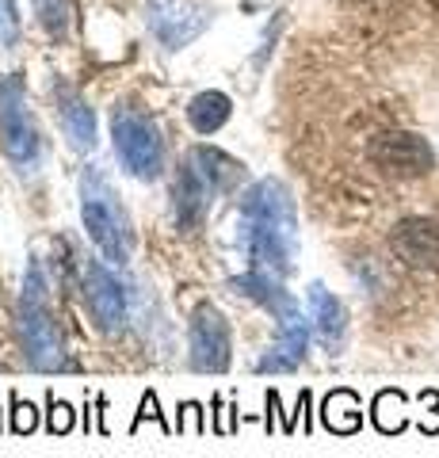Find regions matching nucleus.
Here are the masks:
<instances>
[{"label": "nucleus", "mask_w": 439, "mask_h": 458, "mask_svg": "<svg viewBox=\"0 0 439 458\" xmlns=\"http://www.w3.org/2000/svg\"><path fill=\"white\" fill-rule=\"evenodd\" d=\"M237 241L249 256V267L287 279L294 271L299 252V214H294L291 191L279 180H257L241 195Z\"/></svg>", "instance_id": "1"}, {"label": "nucleus", "mask_w": 439, "mask_h": 458, "mask_svg": "<svg viewBox=\"0 0 439 458\" xmlns=\"http://www.w3.org/2000/svg\"><path fill=\"white\" fill-rule=\"evenodd\" d=\"M80 218H84L89 237L100 245L104 260H111L115 267L131 260V249H134L131 218H126L119 195L111 191V183L96 168H89L80 176Z\"/></svg>", "instance_id": "2"}, {"label": "nucleus", "mask_w": 439, "mask_h": 458, "mask_svg": "<svg viewBox=\"0 0 439 458\" xmlns=\"http://www.w3.org/2000/svg\"><path fill=\"white\" fill-rule=\"evenodd\" d=\"M111 138H115L119 161L131 176L157 180L165 172V141L146 114H138L131 107H115L111 111Z\"/></svg>", "instance_id": "3"}, {"label": "nucleus", "mask_w": 439, "mask_h": 458, "mask_svg": "<svg viewBox=\"0 0 439 458\" xmlns=\"http://www.w3.org/2000/svg\"><path fill=\"white\" fill-rule=\"evenodd\" d=\"M0 141H4L8 161L20 172H35L38 165V131L31 114L23 111V84L8 77L0 84Z\"/></svg>", "instance_id": "4"}, {"label": "nucleus", "mask_w": 439, "mask_h": 458, "mask_svg": "<svg viewBox=\"0 0 439 458\" xmlns=\"http://www.w3.org/2000/svg\"><path fill=\"white\" fill-rule=\"evenodd\" d=\"M84 302H89L92 321L104 333H122L131 321V294L126 283L100 260H84Z\"/></svg>", "instance_id": "5"}, {"label": "nucleus", "mask_w": 439, "mask_h": 458, "mask_svg": "<svg viewBox=\"0 0 439 458\" xmlns=\"http://www.w3.org/2000/svg\"><path fill=\"white\" fill-rule=\"evenodd\" d=\"M371 165L386 176H398V180H417V176H428L435 168V153L432 146L424 141L420 134H409V131H390V134H378L371 141Z\"/></svg>", "instance_id": "6"}, {"label": "nucleus", "mask_w": 439, "mask_h": 458, "mask_svg": "<svg viewBox=\"0 0 439 458\" xmlns=\"http://www.w3.org/2000/svg\"><path fill=\"white\" fill-rule=\"evenodd\" d=\"M146 23L168 50H183L210 27V12L191 4V0H149Z\"/></svg>", "instance_id": "7"}, {"label": "nucleus", "mask_w": 439, "mask_h": 458, "mask_svg": "<svg viewBox=\"0 0 439 458\" xmlns=\"http://www.w3.org/2000/svg\"><path fill=\"white\" fill-rule=\"evenodd\" d=\"M188 348H191V367L203 375H222L230 367V325L215 306H199L191 313V328H188Z\"/></svg>", "instance_id": "8"}, {"label": "nucleus", "mask_w": 439, "mask_h": 458, "mask_svg": "<svg viewBox=\"0 0 439 458\" xmlns=\"http://www.w3.org/2000/svg\"><path fill=\"white\" fill-rule=\"evenodd\" d=\"M20 336H23L27 363L35 370H65L69 367L62 333H58V325H54L46 302L20 306Z\"/></svg>", "instance_id": "9"}, {"label": "nucleus", "mask_w": 439, "mask_h": 458, "mask_svg": "<svg viewBox=\"0 0 439 458\" xmlns=\"http://www.w3.org/2000/svg\"><path fill=\"white\" fill-rule=\"evenodd\" d=\"M390 249L398 260L420 271H439V222L432 218H401L390 233Z\"/></svg>", "instance_id": "10"}, {"label": "nucleus", "mask_w": 439, "mask_h": 458, "mask_svg": "<svg viewBox=\"0 0 439 458\" xmlns=\"http://www.w3.org/2000/svg\"><path fill=\"white\" fill-rule=\"evenodd\" d=\"M215 195H218L215 183H210L191 161H183V168L176 172V183H173V210H176V222L191 229V225L210 210V199H215Z\"/></svg>", "instance_id": "11"}, {"label": "nucleus", "mask_w": 439, "mask_h": 458, "mask_svg": "<svg viewBox=\"0 0 439 458\" xmlns=\"http://www.w3.org/2000/svg\"><path fill=\"white\" fill-rule=\"evenodd\" d=\"M306 302H309V321H314L317 340L336 355L340 348H344V333H348V313H344V306H340V298L325 291L321 283H314L306 291Z\"/></svg>", "instance_id": "12"}, {"label": "nucleus", "mask_w": 439, "mask_h": 458, "mask_svg": "<svg viewBox=\"0 0 439 458\" xmlns=\"http://www.w3.org/2000/svg\"><path fill=\"white\" fill-rule=\"evenodd\" d=\"M309 336H314V321L275 333V344L267 348V355H264V360H257V375H283V370H299L306 363Z\"/></svg>", "instance_id": "13"}, {"label": "nucleus", "mask_w": 439, "mask_h": 458, "mask_svg": "<svg viewBox=\"0 0 439 458\" xmlns=\"http://www.w3.org/2000/svg\"><path fill=\"white\" fill-rule=\"evenodd\" d=\"M58 111H62V126H65L69 141H73V149L89 153L96 146V114H92V107L84 104L77 92H58Z\"/></svg>", "instance_id": "14"}, {"label": "nucleus", "mask_w": 439, "mask_h": 458, "mask_svg": "<svg viewBox=\"0 0 439 458\" xmlns=\"http://www.w3.org/2000/svg\"><path fill=\"white\" fill-rule=\"evenodd\" d=\"M321 424L329 428V432L336 436H351V432H359L363 428V409H359V394H351V390H333L329 397L321 401Z\"/></svg>", "instance_id": "15"}, {"label": "nucleus", "mask_w": 439, "mask_h": 458, "mask_svg": "<svg viewBox=\"0 0 439 458\" xmlns=\"http://www.w3.org/2000/svg\"><path fill=\"white\" fill-rule=\"evenodd\" d=\"M233 114V104L225 92H199L188 104V123L195 126V134H215L222 131L225 123H230Z\"/></svg>", "instance_id": "16"}, {"label": "nucleus", "mask_w": 439, "mask_h": 458, "mask_svg": "<svg viewBox=\"0 0 439 458\" xmlns=\"http://www.w3.org/2000/svg\"><path fill=\"white\" fill-rule=\"evenodd\" d=\"M35 16L46 35H65L69 27V0H35Z\"/></svg>", "instance_id": "17"}, {"label": "nucleus", "mask_w": 439, "mask_h": 458, "mask_svg": "<svg viewBox=\"0 0 439 458\" xmlns=\"http://www.w3.org/2000/svg\"><path fill=\"white\" fill-rule=\"evenodd\" d=\"M73 424H77L73 405L50 394V397H46V432H50V436H69V432H73Z\"/></svg>", "instance_id": "18"}, {"label": "nucleus", "mask_w": 439, "mask_h": 458, "mask_svg": "<svg viewBox=\"0 0 439 458\" xmlns=\"http://www.w3.org/2000/svg\"><path fill=\"white\" fill-rule=\"evenodd\" d=\"M38 428V412L31 401H23L20 394H12V432L16 436H31Z\"/></svg>", "instance_id": "19"}, {"label": "nucleus", "mask_w": 439, "mask_h": 458, "mask_svg": "<svg viewBox=\"0 0 439 458\" xmlns=\"http://www.w3.org/2000/svg\"><path fill=\"white\" fill-rule=\"evenodd\" d=\"M141 420H157L165 436H173V432H176V428L165 420V412H161V405H157V394H153V390H146V397H141V405H138V417H134V424H131V432H138Z\"/></svg>", "instance_id": "20"}, {"label": "nucleus", "mask_w": 439, "mask_h": 458, "mask_svg": "<svg viewBox=\"0 0 439 458\" xmlns=\"http://www.w3.org/2000/svg\"><path fill=\"white\" fill-rule=\"evenodd\" d=\"M16 38H20L16 0H0V47H16Z\"/></svg>", "instance_id": "21"}, {"label": "nucleus", "mask_w": 439, "mask_h": 458, "mask_svg": "<svg viewBox=\"0 0 439 458\" xmlns=\"http://www.w3.org/2000/svg\"><path fill=\"white\" fill-rule=\"evenodd\" d=\"M176 432H195V436L207 432V417H203V405H199V401H183V405H180Z\"/></svg>", "instance_id": "22"}, {"label": "nucleus", "mask_w": 439, "mask_h": 458, "mask_svg": "<svg viewBox=\"0 0 439 458\" xmlns=\"http://www.w3.org/2000/svg\"><path fill=\"white\" fill-rule=\"evenodd\" d=\"M420 405L428 409V420L420 424L424 436H439V390H424L420 394Z\"/></svg>", "instance_id": "23"}]
</instances>
